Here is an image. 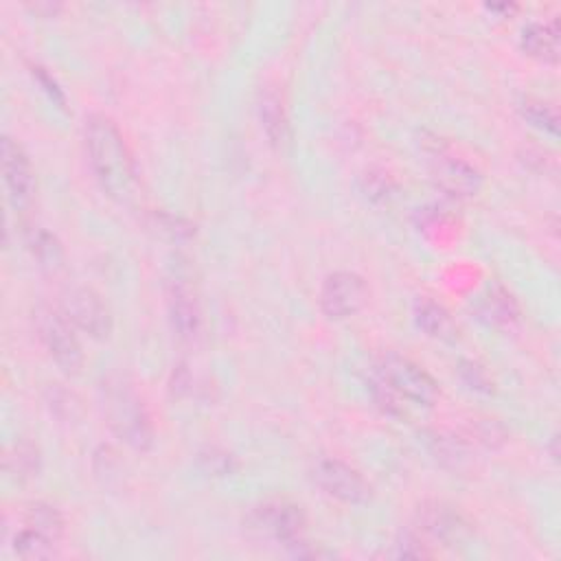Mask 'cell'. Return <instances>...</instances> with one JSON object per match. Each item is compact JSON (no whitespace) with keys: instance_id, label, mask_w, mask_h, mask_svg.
<instances>
[{"instance_id":"obj_6","label":"cell","mask_w":561,"mask_h":561,"mask_svg":"<svg viewBox=\"0 0 561 561\" xmlns=\"http://www.w3.org/2000/svg\"><path fill=\"white\" fill-rule=\"evenodd\" d=\"M416 533L432 546H456L471 535L469 519L451 504L440 500L423 502L414 515Z\"/></svg>"},{"instance_id":"obj_15","label":"cell","mask_w":561,"mask_h":561,"mask_svg":"<svg viewBox=\"0 0 561 561\" xmlns=\"http://www.w3.org/2000/svg\"><path fill=\"white\" fill-rule=\"evenodd\" d=\"M414 322L421 331H425V335L436 337V340H449L456 333L454 320L447 313V309L438 302H434L432 298H419L414 302Z\"/></svg>"},{"instance_id":"obj_13","label":"cell","mask_w":561,"mask_h":561,"mask_svg":"<svg viewBox=\"0 0 561 561\" xmlns=\"http://www.w3.org/2000/svg\"><path fill=\"white\" fill-rule=\"evenodd\" d=\"M478 313L484 322L497 329H511L519 320V309L513 296L497 283H489L478 298Z\"/></svg>"},{"instance_id":"obj_7","label":"cell","mask_w":561,"mask_h":561,"mask_svg":"<svg viewBox=\"0 0 561 561\" xmlns=\"http://www.w3.org/2000/svg\"><path fill=\"white\" fill-rule=\"evenodd\" d=\"M311 478L327 495L346 504H364L373 495L364 476L337 458H318L311 467Z\"/></svg>"},{"instance_id":"obj_10","label":"cell","mask_w":561,"mask_h":561,"mask_svg":"<svg viewBox=\"0 0 561 561\" xmlns=\"http://www.w3.org/2000/svg\"><path fill=\"white\" fill-rule=\"evenodd\" d=\"M430 171L434 182L454 197H473L482 188V173L465 158L438 149V145L430 153Z\"/></svg>"},{"instance_id":"obj_20","label":"cell","mask_w":561,"mask_h":561,"mask_svg":"<svg viewBox=\"0 0 561 561\" xmlns=\"http://www.w3.org/2000/svg\"><path fill=\"white\" fill-rule=\"evenodd\" d=\"M524 118H528L535 127H541L546 131H550L552 136H557L559 131V116L557 110L539 99H524V103L519 105Z\"/></svg>"},{"instance_id":"obj_3","label":"cell","mask_w":561,"mask_h":561,"mask_svg":"<svg viewBox=\"0 0 561 561\" xmlns=\"http://www.w3.org/2000/svg\"><path fill=\"white\" fill-rule=\"evenodd\" d=\"M99 390L110 430L131 449H149L153 443V425L131 379L123 373H112L101 381Z\"/></svg>"},{"instance_id":"obj_4","label":"cell","mask_w":561,"mask_h":561,"mask_svg":"<svg viewBox=\"0 0 561 561\" xmlns=\"http://www.w3.org/2000/svg\"><path fill=\"white\" fill-rule=\"evenodd\" d=\"M37 331L50 353L53 362L66 373L77 375L83 366V351L77 340L72 322L64 316L61 309L44 307L37 311Z\"/></svg>"},{"instance_id":"obj_16","label":"cell","mask_w":561,"mask_h":561,"mask_svg":"<svg viewBox=\"0 0 561 561\" xmlns=\"http://www.w3.org/2000/svg\"><path fill=\"white\" fill-rule=\"evenodd\" d=\"M259 116H261V125L267 134V138L278 145L287 138V118H285V110L283 103L278 99V94L274 90H261L259 94Z\"/></svg>"},{"instance_id":"obj_14","label":"cell","mask_w":561,"mask_h":561,"mask_svg":"<svg viewBox=\"0 0 561 561\" xmlns=\"http://www.w3.org/2000/svg\"><path fill=\"white\" fill-rule=\"evenodd\" d=\"M522 48L537 59L557 61L559 59V22L552 20H533L522 28L519 37Z\"/></svg>"},{"instance_id":"obj_9","label":"cell","mask_w":561,"mask_h":561,"mask_svg":"<svg viewBox=\"0 0 561 561\" xmlns=\"http://www.w3.org/2000/svg\"><path fill=\"white\" fill-rule=\"evenodd\" d=\"M64 316L75 329H81L90 337L103 340L112 331V316L101 296L90 287H70L61 300Z\"/></svg>"},{"instance_id":"obj_2","label":"cell","mask_w":561,"mask_h":561,"mask_svg":"<svg viewBox=\"0 0 561 561\" xmlns=\"http://www.w3.org/2000/svg\"><path fill=\"white\" fill-rule=\"evenodd\" d=\"M83 142L99 186L121 204L131 202L138 191L136 167L114 121L105 114H90L83 127Z\"/></svg>"},{"instance_id":"obj_8","label":"cell","mask_w":561,"mask_h":561,"mask_svg":"<svg viewBox=\"0 0 561 561\" xmlns=\"http://www.w3.org/2000/svg\"><path fill=\"white\" fill-rule=\"evenodd\" d=\"M368 302V285L355 272H333L320 287V307L327 318L344 320L355 316Z\"/></svg>"},{"instance_id":"obj_19","label":"cell","mask_w":561,"mask_h":561,"mask_svg":"<svg viewBox=\"0 0 561 561\" xmlns=\"http://www.w3.org/2000/svg\"><path fill=\"white\" fill-rule=\"evenodd\" d=\"M28 248L33 250L39 265H44V267H57L64 259V252H61V245H59L57 237L50 234L48 230H42V228L31 230Z\"/></svg>"},{"instance_id":"obj_22","label":"cell","mask_w":561,"mask_h":561,"mask_svg":"<svg viewBox=\"0 0 561 561\" xmlns=\"http://www.w3.org/2000/svg\"><path fill=\"white\" fill-rule=\"evenodd\" d=\"M486 9H489V11H506V13H508V11L515 9V4H506V2H504V4H486Z\"/></svg>"},{"instance_id":"obj_5","label":"cell","mask_w":561,"mask_h":561,"mask_svg":"<svg viewBox=\"0 0 561 561\" xmlns=\"http://www.w3.org/2000/svg\"><path fill=\"white\" fill-rule=\"evenodd\" d=\"M245 528L259 539L289 546L291 541L302 537L305 513L300 511V506L285 500L265 502L248 513Z\"/></svg>"},{"instance_id":"obj_18","label":"cell","mask_w":561,"mask_h":561,"mask_svg":"<svg viewBox=\"0 0 561 561\" xmlns=\"http://www.w3.org/2000/svg\"><path fill=\"white\" fill-rule=\"evenodd\" d=\"M55 541L48 539L46 535L24 526L15 533L13 537V550L18 557L28 559V561H37V559H48L55 552Z\"/></svg>"},{"instance_id":"obj_21","label":"cell","mask_w":561,"mask_h":561,"mask_svg":"<svg viewBox=\"0 0 561 561\" xmlns=\"http://www.w3.org/2000/svg\"><path fill=\"white\" fill-rule=\"evenodd\" d=\"M4 467L18 478H28L37 471V449L28 443H18L13 451L4 456Z\"/></svg>"},{"instance_id":"obj_11","label":"cell","mask_w":561,"mask_h":561,"mask_svg":"<svg viewBox=\"0 0 561 561\" xmlns=\"http://www.w3.org/2000/svg\"><path fill=\"white\" fill-rule=\"evenodd\" d=\"M2 173L7 184V195L15 210L31 206L35 197V173L28 156L11 136L2 138Z\"/></svg>"},{"instance_id":"obj_17","label":"cell","mask_w":561,"mask_h":561,"mask_svg":"<svg viewBox=\"0 0 561 561\" xmlns=\"http://www.w3.org/2000/svg\"><path fill=\"white\" fill-rule=\"evenodd\" d=\"M24 526L46 535L48 539H53L55 543L61 539V533H64V519H61V513L46 504V502H35L28 511H26V519H24Z\"/></svg>"},{"instance_id":"obj_1","label":"cell","mask_w":561,"mask_h":561,"mask_svg":"<svg viewBox=\"0 0 561 561\" xmlns=\"http://www.w3.org/2000/svg\"><path fill=\"white\" fill-rule=\"evenodd\" d=\"M370 394L386 414L410 419L436 403L438 383L412 359L386 353L373 366Z\"/></svg>"},{"instance_id":"obj_12","label":"cell","mask_w":561,"mask_h":561,"mask_svg":"<svg viewBox=\"0 0 561 561\" xmlns=\"http://www.w3.org/2000/svg\"><path fill=\"white\" fill-rule=\"evenodd\" d=\"M171 327L182 340H193L202 324V311L193 287L184 278H173L167 294Z\"/></svg>"}]
</instances>
